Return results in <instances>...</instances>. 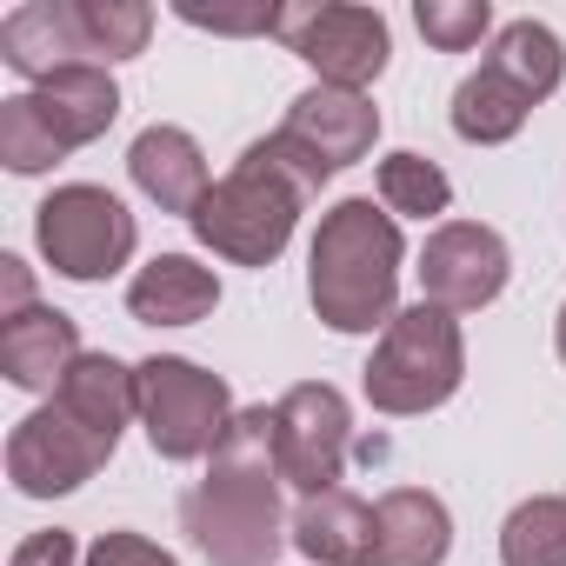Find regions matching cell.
<instances>
[{"label": "cell", "instance_id": "6da1fadb", "mask_svg": "<svg viewBox=\"0 0 566 566\" xmlns=\"http://www.w3.org/2000/svg\"><path fill=\"white\" fill-rule=\"evenodd\" d=\"M280 453H273V407H240L227 440L207 460V480L187 486L180 526L207 553V566H273L287 546L280 520Z\"/></svg>", "mask_w": 566, "mask_h": 566}, {"label": "cell", "instance_id": "7a4b0ae2", "mask_svg": "<svg viewBox=\"0 0 566 566\" xmlns=\"http://www.w3.org/2000/svg\"><path fill=\"white\" fill-rule=\"evenodd\" d=\"M334 174L287 134H266L240 154V167L227 180L207 187V200L193 207V240L213 247L220 260L233 266H273L287 253L294 227H301V207L327 187Z\"/></svg>", "mask_w": 566, "mask_h": 566}, {"label": "cell", "instance_id": "3957f363", "mask_svg": "<svg viewBox=\"0 0 566 566\" xmlns=\"http://www.w3.org/2000/svg\"><path fill=\"white\" fill-rule=\"evenodd\" d=\"M400 220L374 200H340L321 213L314 253H307V301L334 334H387L394 327V301H400Z\"/></svg>", "mask_w": 566, "mask_h": 566}, {"label": "cell", "instance_id": "277c9868", "mask_svg": "<svg viewBox=\"0 0 566 566\" xmlns=\"http://www.w3.org/2000/svg\"><path fill=\"white\" fill-rule=\"evenodd\" d=\"M154 34L147 0H28L0 21V61L34 87L61 67H114L134 61Z\"/></svg>", "mask_w": 566, "mask_h": 566}, {"label": "cell", "instance_id": "5b68a950", "mask_svg": "<svg viewBox=\"0 0 566 566\" xmlns=\"http://www.w3.org/2000/svg\"><path fill=\"white\" fill-rule=\"evenodd\" d=\"M467 380V340H460V321L440 314V307H400L394 327L380 334L360 387L374 400V413H394V420H413V413H433L460 394Z\"/></svg>", "mask_w": 566, "mask_h": 566}, {"label": "cell", "instance_id": "8992f818", "mask_svg": "<svg viewBox=\"0 0 566 566\" xmlns=\"http://www.w3.org/2000/svg\"><path fill=\"white\" fill-rule=\"evenodd\" d=\"M140 427L160 460H213L233 427V394L220 374L180 354H154L140 360Z\"/></svg>", "mask_w": 566, "mask_h": 566}, {"label": "cell", "instance_id": "52a82bcc", "mask_svg": "<svg viewBox=\"0 0 566 566\" xmlns=\"http://www.w3.org/2000/svg\"><path fill=\"white\" fill-rule=\"evenodd\" d=\"M34 240H41V253L61 280H107L134 260L140 227L107 187L74 180V187H54L34 207Z\"/></svg>", "mask_w": 566, "mask_h": 566}, {"label": "cell", "instance_id": "ba28073f", "mask_svg": "<svg viewBox=\"0 0 566 566\" xmlns=\"http://www.w3.org/2000/svg\"><path fill=\"white\" fill-rule=\"evenodd\" d=\"M114 433H101V427H87L67 400H48V407H34L14 433H8V480H14V493H28V500H54V493H74V486H87L107 460H114Z\"/></svg>", "mask_w": 566, "mask_h": 566}, {"label": "cell", "instance_id": "9c48e42d", "mask_svg": "<svg viewBox=\"0 0 566 566\" xmlns=\"http://www.w3.org/2000/svg\"><path fill=\"white\" fill-rule=\"evenodd\" d=\"M273 34L287 41V54H301V61L321 74V87H347V94H360L367 81H380V74H387V54H394L387 21H380L374 8H347V0H321V8H280Z\"/></svg>", "mask_w": 566, "mask_h": 566}, {"label": "cell", "instance_id": "30bf717a", "mask_svg": "<svg viewBox=\"0 0 566 566\" xmlns=\"http://www.w3.org/2000/svg\"><path fill=\"white\" fill-rule=\"evenodd\" d=\"M347 447H354V413H347L340 387L301 380V387H287L273 400V453H280L287 486H301V500L340 486Z\"/></svg>", "mask_w": 566, "mask_h": 566}, {"label": "cell", "instance_id": "8fae6325", "mask_svg": "<svg viewBox=\"0 0 566 566\" xmlns=\"http://www.w3.org/2000/svg\"><path fill=\"white\" fill-rule=\"evenodd\" d=\"M513 253L480 220H440L420 247V301L440 314H480L506 294Z\"/></svg>", "mask_w": 566, "mask_h": 566}, {"label": "cell", "instance_id": "7c38bea8", "mask_svg": "<svg viewBox=\"0 0 566 566\" xmlns=\"http://www.w3.org/2000/svg\"><path fill=\"white\" fill-rule=\"evenodd\" d=\"M280 134L301 140L327 174H340V167H354V160L374 154V140H380V107H374L367 94H347V87H321V81H314V87L287 107Z\"/></svg>", "mask_w": 566, "mask_h": 566}, {"label": "cell", "instance_id": "4fadbf2b", "mask_svg": "<svg viewBox=\"0 0 566 566\" xmlns=\"http://www.w3.org/2000/svg\"><path fill=\"white\" fill-rule=\"evenodd\" d=\"M127 174H134V187L160 207V213H180V220H193V207L207 200V154H200V140L187 134V127H167V120H154L134 147H127Z\"/></svg>", "mask_w": 566, "mask_h": 566}, {"label": "cell", "instance_id": "5bb4252c", "mask_svg": "<svg viewBox=\"0 0 566 566\" xmlns=\"http://www.w3.org/2000/svg\"><path fill=\"white\" fill-rule=\"evenodd\" d=\"M74 360H81V327L61 307H28L0 321V374L21 394H61Z\"/></svg>", "mask_w": 566, "mask_h": 566}, {"label": "cell", "instance_id": "9a60e30c", "mask_svg": "<svg viewBox=\"0 0 566 566\" xmlns=\"http://www.w3.org/2000/svg\"><path fill=\"white\" fill-rule=\"evenodd\" d=\"M453 546V513L427 486H394L374 506V566H440Z\"/></svg>", "mask_w": 566, "mask_h": 566}, {"label": "cell", "instance_id": "2e32d148", "mask_svg": "<svg viewBox=\"0 0 566 566\" xmlns=\"http://www.w3.org/2000/svg\"><path fill=\"white\" fill-rule=\"evenodd\" d=\"M220 307V280L193 253H160L127 280V314L140 327H193Z\"/></svg>", "mask_w": 566, "mask_h": 566}, {"label": "cell", "instance_id": "e0dca14e", "mask_svg": "<svg viewBox=\"0 0 566 566\" xmlns=\"http://www.w3.org/2000/svg\"><path fill=\"white\" fill-rule=\"evenodd\" d=\"M28 101H34V114L48 120V134L61 140V154L101 140V134L120 120V87H114L107 67H61L54 81L28 87Z\"/></svg>", "mask_w": 566, "mask_h": 566}, {"label": "cell", "instance_id": "ac0fdd59", "mask_svg": "<svg viewBox=\"0 0 566 566\" xmlns=\"http://www.w3.org/2000/svg\"><path fill=\"white\" fill-rule=\"evenodd\" d=\"M314 566H374V506L347 486L307 493L294 506V533H287Z\"/></svg>", "mask_w": 566, "mask_h": 566}, {"label": "cell", "instance_id": "d6986e66", "mask_svg": "<svg viewBox=\"0 0 566 566\" xmlns=\"http://www.w3.org/2000/svg\"><path fill=\"white\" fill-rule=\"evenodd\" d=\"M486 67L500 74V81H513L533 107L566 81V48H559V34L546 28V21H506L500 34H493V48H486Z\"/></svg>", "mask_w": 566, "mask_h": 566}, {"label": "cell", "instance_id": "ffe728a7", "mask_svg": "<svg viewBox=\"0 0 566 566\" xmlns=\"http://www.w3.org/2000/svg\"><path fill=\"white\" fill-rule=\"evenodd\" d=\"M526 114H533V101H526L513 81H500L486 61H480V74H467V81L453 87V134L473 140V147L513 140V134L526 127Z\"/></svg>", "mask_w": 566, "mask_h": 566}, {"label": "cell", "instance_id": "44dd1931", "mask_svg": "<svg viewBox=\"0 0 566 566\" xmlns=\"http://www.w3.org/2000/svg\"><path fill=\"white\" fill-rule=\"evenodd\" d=\"M500 566H566V500L533 493L500 526Z\"/></svg>", "mask_w": 566, "mask_h": 566}, {"label": "cell", "instance_id": "7402d4cb", "mask_svg": "<svg viewBox=\"0 0 566 566\" xmlns=\"http://www.w3.org/2000/svg\"><path fill=\"white\" fill-rule=\"evenodd\" d=\"M380 200H387V213L433 220V213L453 207V180H447L427 154H387V160H380Z\"/></svg>", "mask_w": 566, "mask_h": 566}, {"label": "cell", "instance_id": "603a6c76", "mask_svg": "<svg viewBox=\"0 0 566 566\" xmlns=\"http://www.w3.org/2000/svg\"><path fill=\"white\" fill-rule=\"evenodd\" d=\"M0 160H8V174H48L61 160V140L48 134V120L34 114L28 94L0 101Z\"/></svg>", "mask_w": 566, "mask_h": 566}, {"label": "cell", "instance_id": "cb8c5ba5", "mask_svg": "<svg viewBox=\"0 0 566 566\" xmlns=\"http://www.w3.org/2000/svg\"><path fill=\"white\" fill-rule=\"evenodd\" d=\"M413 21H420V34H427L440 54H467V48H480V34L493 28V8H486V0H420Z\"/></svg>", "mask_w": 566, "mask_h": 566}, {"label": "cell", "instance_id": "d4e9b609", "mask_svg": "<svg viewBox=\"0 0 566 566\" xmlns=\"http://www.w3.org/2000/svg\"><path fill=\"white\" fill-rule=\"evenodd\" d=\"M81 566H180V559L167 546H154L147 533H101Z\"/></svg>", "mask_w": 566, "mask_h": 566}, {"label": "cell", "instance_id": "484cf974", "mask_svg": "<svg viewBox=\"0 0 566 566\" xmlns=\"http://www.w3.org/2000/svg\"><path fill=\"white\" fill-rule=\"evenodd\" d=\"M74 559H81L74 533H67V526H48V533H28L8 566H74Z\"/></svg>", "mask_w": 566, "mask_h": 566}, {"label": "cell", "instance_id": "4316f807", "mask_svg": "<svg viewBox=\"0 0 566 566\" xmlns=\"http://www.w3.org/2000/svg\"><path fill=\"white\" fill-rule=\"evenodd\" d=\"M187 28H213V34H273V21H280V8H253V14H207V8H174Z\"/></svg>", "mask_w": 566, "mask_h": 566}, {"label": "cell", "instance_id": "83f0119b", "mask_svg": "<svg viewBox=\"0 0 566 566\" xmlns=\"http://www.w3.org/2000/svg\"><path fill=\"white\" fill-rule=\"evenodd\" d=\"M34 307V273L21 253H0V321H14Z\"/></svg>", "mask_w": 566, "mask_h": 566}, {"label": "cell", "instance_id": "f1b7e54d", "mask_svg": "<svg viewBox=\"0 0 566 566\" xmlns=\"http://www.w3.org/2000/svg\"><path fill=\"white\" fill-rule=\"evenodd\" d=\"M553 347H559V360H566V307H559V321H553Z\"/></svg>", "mask_w": 566, "mask_h": 566}]
</instances>
